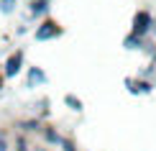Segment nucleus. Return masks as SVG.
I'll return each instance as SVG.
<instances>
[{
    "instance_id": "obj_1",
    "label": "nucleus",
    "mask_w": 156,
    "mask_h": 151,
    "mask_svg": "<svg viewBox=\"0 0 156 151\" xmlns=\"http://www.w3.org/2000/svg\"><path fill=\"white\" fill-rule=\"evenodd\" d=\"M148 31H154V18H151V13H148V10H138V13L133 16V31H131V34L146 38Z\"/></svg>"
},
{
    "instance_id": "obj_2",
    "label": "nucleus",
    "mask_w": 156,
    "mask_h": 151,
    "mask_svg": "<svg viewBox=\"0 0 156 151\" xmlns=\"http://www.w3.org/2000/svg\"><path fill=\"white\" fill-rule=\"evenodd\" d=\"M36 41H51V38H56V36H62V28L56 26L54 21H44L41 26L36 28Z\"/></svg>"
},
{
    "instance_id": "obj_3",
    "label": "nucleus",
    "mask_w": 156,
    "mask_h": 151,
    "mask_svg": "<svg viewBox=\"0 0 156 151\" xmlns=\"http://www.w3.org/2000/svg\"><path fill=\"white\" fill-rule=\"evenodd\" d=\"M23 67V51H16V54H10L8 59H5V69H3V77H16L18 72H21Z\"/></svg>"
},
{
    "instance_id": "obj_4",
    "label": "nucleus",
    "mask_w": 156,
    "mask_h": 151,
    "mask_svg": "<svg viewBox=\"0 0 156 151\" xmlns=\"http://www.w3.org/2000/svg\"><path fill=\"white\" fill-rule=\"evenodd\" d=\"M126 87L133 95H148L151 92V82H144V80H126Z\"/></svg>"
},
{
    "instance_id": "obj_5",
    "label": "nucleus",
    "mask_w": 156,
    "mask_h": 151,
    "mask_svg": "<svg viewBox=\"0 0 156 151\" xmlns=\"http://www.w3.org/2000/svg\"><path fill=\"white\" fill-rule=\"evenodd\" d=\"M49 82V77H46V72L44 69H38V67H28V87H36V84H46Z\"/></svg>"
},
{
    "instance_id": "obj_6",
    "label": "nucleus",
    "mask_w": 156,
    "mask_h": 151,
    "mask_svg": "<svg viewBox=\"0 0 156 151\" xmlns=\"http://www.w3.org/2000/svg\"><path fill=\"white\" fill-rule=\"evenodd\" d=\"M123 44H126V49H146V51H148V46H151V44H146V38H141L136 34H128Z\"/></svg>"
},
{
    "instance_id": "obj_7",
    "label": "nucleus",
    "mask_w": 156,
    "mask_h": 151,
    "mask_svg": "<svg viewBox=\"0 0 156 151\" xmlns=\"http://www.w3.org/2000/svg\"><path fill=\"white\" fill-rule=\"evenodd\" d=\"M49 13V0H34L31 3V16L38 18V16H46Z\"/></svg>"
},
{
    "instance_id": "obj_8",
    "label": "nucleus",
    "mask_w": 156,
    "mask_h": 151,
    "mask_svg": "<svg viewBox=\"0 0 156 151\" xmlns=\"http://www.w3.org/2000/svg\"><path fill=\"white\" fill-rule=\"evenodd\" d=\"M64 102H67L69 108L74 110V113H82V100H80V97H74V95H64Z\"/></svg>"
},
{
    "instance_id": "obj_9",
    "label": "nucleus",
    "mask_w": 156,
    "mask_h": 151,
    "mask_svg": "<svg viewBox=\"0 0 156 151\" xmlns=\"http://www.w3.org/2000/svg\"><path fill=\"white\" fill-rule=\"evenodd\" d=\"M18 0H0V13H5V16H10L13 10H16Z\"/></svg>"
},
{
    "instance_id": "obj_10",
    "label": "nucleus",
    "mask_w": 156,
    "mask_h": 151,
    "mask_svg": "<svg viewBox=\"0 0 156 151\" xmlns=\"http://www.w3.org/2000/svg\"><path fill=\"white\" fill-rule=\"evenodd\" d=\"M44 138H46L49 143H56V146L62 143V136L56 133V131H51V128H44Z\"/></svg>"
},
{
    "instance_id": "obj_11",
    "label": "nucleus",
    "mask_w": 156,
    "mask_h": 151,
    "mask_svg": "<svg viewBox=\"0 0 156 151\" xmlns=\"http://www.w3.org/2000/svg\"><path fill=\"white\" fill-rule=\"evenodd\" d=\"M23 131H38V120H28V123H21Z\"/></svg>"
},
{
    "instance_id": "obj_12",
    "label": "nucleus",
    "mask_w": 156,
    "mask_h": 151,
    "mask_svg": "<svg viewBox=\"0 0 156 151\" xmlns=\"http://www.w3.org/2000/svg\"><path fill=\"white\" fill-rule=\"evenodd\" d=\"M59 146H62V151H77V149H74V143H72V141H67V138H62Z\"/></svg>"
},
{
    "instance_id": "obj_13",
    "label": "nucleus",
    "mask_w": 156,
    "mask_h": 151,
    "mask_svg": "<svg viewBox=\"0 0 156 151\" xmlns=\"http://www.w3.org/2000/svg\"><path fill=\"white\" fill-rule=\"evenodd\" d=\"M16 151H31V149L26 146V141H23V138H18V143H16Z\"/></svg>"
},
{
    "instance_id": "obj_14",
    "label": "nucleus",
    "mask_w": 156,
    "mask_h": 151,
    "mask_svg": "<svg viewBox=\"0 0 156 151\" xmlns=\"http://www.w3.org/2000/svg\"><path fill=\"white\" fill-rule=\"evenodd\" d=\"M0 151H8V141H5V133L0 131Z\"/></svg>"
},
{
    "instance_id": "obj_15",
    "label": "nucleus",
    "mask_w": 156,
    "mask_h": 151,
    "mask_svg": "<svg viewBox=\"0 0 156 151\" xmlns=\"http://www.w3.org/2000/svg\"><path fill=\"white\" fill-rule=\"evenodd\" d=\"M0 87H3V80H0Z\"/></svg>"
},
{
    "instance_id": "obj_16",
    "label": "nucleus",
    "mask_w": 156,
    "mask_h": 151,
    "mask_svg": "<svg viewBox=\"0 0 156 151\" xmlns=\"http://www.w3.org/2000/svg\"><path fill=\"white\" fill-rule=\"evenodd\" d=\"M41 151H46V149H41Z\"/></svg>"
}]
</instances>
